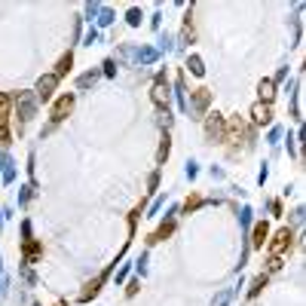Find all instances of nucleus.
Wrapping results in <instances>:
<instances>
[{
	"label": "nucleus",
	"instance_id": "9b49d317",
	"mask_svg": "<svg viewBox=\"0 0 306 306\" xmlns=\"http://www.w3.org/2000/svg\"><path fill=\"white\" fill-rule=\"evenodd\" d=\"M187 64L193 67V74H196V77H202V74H205V67H202V61H199V55H190V58H187Z\"/></svg>",
	"mask_w": 306,
	"mask_h": 306
},
{
	"label": "nucleus",
	"instance_id": "39448f33",
	"mask_svg": "<svg viewBox=\"0 0 306 306\" xmlns=\"http://www.w3.org/2000/svg\"><path fill=\"white\" fill-rule=\"evenodd\" d=\"M70 104H74V95H64L58 104H55V110H52V120L58 123V120H64V113L70 110Z\"/></svg>",
	"mask_w": 306,
	"mask_h": 306
},
{
	"label": "nucleus",
	"instance_id": "9d476101",
	"mask_svg": "<svg viewBox=\"0 0 306 306\" xmlns=\"http://www.w3.org/2000/svg\"><path fill=\"white\" fill-rule=\"evenodd\" d=\"M162 205H166V196H156L153 205L147 208V218H159V208H162Z\"/></svg>",
	"mask_w": 306,
	"mask_h": 306
},
{
	"label": "nucleus",
	"instance_id": "6e6552de",
	"mask_svg": "<svg viewBox=\"0 0 306 306\" xmlns=\"http://www.w3.org/2000/svg\"><path fill=\"white\" fill-rule=\"evenodd\" d=\"M95 80H98V70H89V74H83V77L77 80V89H89Z\"/></svg>",
	"mask_w": 306,
	"mask_h": 306
},
{
	"label": "nucleus",
	"instance_id": "412c9836",
	"mask_svg": "<svg viewBox=\"0 0 306 306\" xmlns=\"http://www.w3.org/2000/svg\"><path fill=\"white\" fill-rule=\"evenodd\" d=\"M98 12H101V3H89V6H86V15H89V18H95Z\"/></svg>",
	"mask_w": 306,
	"mask_h": 306
},
{
	"label": "nucleus",
	"instance_id": "f3484780",
	"mask_svg": "<svg viewBox=\"0 0 306 306\" xmlns=\"http://www.w3.org/2000/svg\"><path fill=\"white\" fill-rule=\"evenodd\" d=\"M126 21H129L132 28H138V25H141V9H129V15H126Z\"/></svg>",
	"mask_w": 306,
	"mask_h": 306
},
{
	"label": "nucleus",
	"instance_id": "7ed1b4c3",
	"mask_svg": "<svg viewBox=\"0 0 306 306\" xmlns=\"http://www.w3.org/2000/svg\"><path fill=\"white\" fill-rule=\"evenodd\" d=\"M156 58H159V52H156V49H150V46L135 49V61H141V64H153Z\"/></svg>",
	"mask_w": 306,
	"mask_h": 306
},
{
	"label": "nucleus",
	"instance_id": "cd10ccee",
	"mask_svg": "<svg viewBox=\"0 0 306 306\" xmlns=\"http://www.w3.org/2000/svg\"><path fill=\"white\" fill-rule=\"evenodd\" d=\"M9 162H12V159H9V156H6V153H3V150H0V169H6V166H9Z\"/></svg>",
	"mask_w": 306,
	"mask_h": 306
},
{
	"label": "nucleus",
	"instance_id": "a211bd4d",
	"mask_svg": "<svg viewBox=\"0 0 306 306\" xmlns=\"http://www.w3.org/2000/svg\"><path fill=\"white\" fill-rule=\"evenodd\" d=\"M261 98H267V101L273 98V83H270V80H264V83H261Z\"/></svg>",
	"mask_w": 306,
	"mask_h": 306
},
{
	"label": "nucleus",
	"instance_id": "20e7f679",
	"mask_svg": "<svg viewBox=\"0 0 306 306\" xmlns=\"http://www.w3.org/2000/svg\"><path fill=\"white\" fill-rule=\"evenodd\" d=\"M153 98H156V104H166L169 107V83L159 77L156 80V89H153Z\"/></svg>",
	"mask_w": 306,
	"mask_h": 306
},
{
	"label": "nucleus",
	"instance_id": "a878e982",
	"mask_svg": "<svg viewBox=\"0 0 306 306\" xmlns=\"http://www.w3.org/2000/svg\"><path fill=\"white\" fill-rule=\"evenodd\" d=\"M267 178H270V169H267V162H264V169H261V175H257V181H261V184H264V181H267Z\"/></svg>",
	"mask_w": 306,
	"mask_h": 306
},
{
	"label": "nucleus",
	"instance_id": "f03ea898",
	"mask_svg": "<svg viewBox=\"0 0 306 306\" xmlns=\"http://www.w3.org/2000/svg\"><path fill=\"white\" fill-rule=\"evenodd\" d=\"M58 86V77L55 74H46L40 83H37V98H43V101H49L52 98V89Z\"/></svg>",
	"mask_w": 306,
	"mask_h": 306
},
{
	"label": "nucleus",
	"instance_id": "f257e3e1",
	"mask_svg": "<svg viewBox=\"0 0 306 306\" xmlns=\"http://www.w3.org/2000/svg\"><path fill=\"white\" fill-rule=\"evenodd\" d=\"M15 104H18V116H21V123H28V120L37 113V95H28V92H21Z\"/></svg>",
	"mask_w": 306,
	"mask_h": 306
},
{
	"label": "nucleus",
	"instance_id": "2eb2a0df",
	"mask_svg": "<svg viewBox=\"0 0 306 306\" xmlns=\"http://www.w3.org/2000/svg\"><path fill=\"white\" fill-rule=\"evenodd\" d=\"M129 273H132V264H123V267H120V273H116V279H113V282H116V285H123V282H126V279H129Z\"/></svg>",
	"mask_w": 306,
	"mask_h": 306
},
{
	"label": "nucleus",
	"instance_id": "5701e85b",
	"mask_svg": "<svg viewBox=\"0 0 306 306\" xmlns=\"http://www.w3.org/2000/svg\"><path fill=\"white\" fill-rule=\"evenodd\" d=\"M279 138H282V126H276V129L270 132V144H279Z\"/></svg>",
	"mask_w": 306,
	"mask_h": 306
},
{
	"label": "nucleus",
	"instance_id": "6ab92c4d",
	"mask_svg": "<svg viewBox=\"0 0 306 306\" xmlns=\"http://www.w3.org/2000/svg\"><path fill=\"white\" fill-rule=\"evenodd\" d=\"M95 40H98V28H89V31H86V37H83V43H86V46H92Z\"/></svg>",
	"mask_w": 306,
	"mask_h": 306
},
{
	"label": "nucleus",
	"instance_id": "1a4fd4ad",
	"mask_svg": "<svg viewBox=\"0 0 306 306\" xmlns=\"http://www.w3.org/2000/svg\"><path fill=\"white\" fill-rule=\"evenodd\" d=\"M254 123H270V107H267V104H264V107L257 104V107H254Z\"/></svg>",
	"mask_w": 306,
	"mask_h": 306
},
{
	"label": "nucleus",
	"instance_id": "4468645a",
	"mask_svg": "<svg viewBox=\"0 0 306 306\" xmlns=\"http://www.w3.org/2000/svg\"><path fill=\"white\" fill-rule=\"evenodd\" d=\"M135 270H138V276H147V251H141V257L135 261Z\"/></svg>",
	"mask_w": 306,
	"mask_h": 306
},
{
	"label": "nucleus",
	"instance_id": "4be33fe9",
	"mask_svg": "<svg viewBox=\"0 0 306 306\" xmlns=\"http://www.w3.org/2000/svg\"><path fill=\"white\" fill-rule=\"evenodd\" d=\"M104 74H107V77H113V74H116V61H113V58H107V61H104Z\"/></svg>",
	"mask_w": 306,
	"mask_h": 306
},
{
	"label": "nucleus",
	"instance_id": "dca6fc26",
	"mask_svg": "<svg viewBox=\"0 0 306 306\" xmlns=\"http://www.w3.org/2000/svg\"><path fill=\"white\" fill-rule=\"evenodd\" d=\"M98 15H101V18H98V25H101V28L113 21V9H104V6H101V12H98Z\"/></svg>",
	"mask_w": 306,
	"mask_h": 306
},
{
	"label": "nucleus",
	"instance_id": "423d86ee",
	"mask_svg": "<svg viewBox=\"0 0 306 306\" xmlns=\"http://www.w3.org/2000/svg\"><path fill=\"white\" fill-rule=\"evenodd\" d=\"M239 224H242V233L248 236V230H251V224H254V211H251L248 205H245V208L239 211Z\"/></svg>",
	"mask_w": 306,
	"mask_h": 306
},
{
	"label": "nucleus",
	"instance_id": "0eeeda50",
	"mask_svg": "<svg viewBox=\"0 0 306 306\" xmlns=\"http://www.w3.org/2000/svg\"><path fill=\"white\" fill-rule=\"evenodd\" d=\"M236 294H239V288H233V291H221V294L211 300V306H227L230 300H233V297H236Z\"/></svg>",
	"mask_w": 306,
	"mask_h": 306
},
{
	"label": "nucleus",
	"instance_id": "393cba45",
	"mask_svg": "<svg viewBox=\"0 0 306 306\" xmlns=\"http://www.w3.org/2000/svg\"><path fill=\"white\" fill-rule=\"evenodd\" d=\"M208 172H211V178H215V181H221V178H224V169H218V166H211Z\"/></svg>",
	"mask_w": 306,
	"mask_h": 306
},
{
	"label": "nucleus",
	"instance_id": "bb28decb",
	"mask_svg": "<svg viewBox=\"0 0 306 306\" xmlns=\"http://www.w3.org/2000/svg\"><path fill=\"white\" fill-rule=\"evenodd\" d=\"M159 49H172V37H162V40H159Z\"/></svg>",
	"mask_w": 306,
	"mask_h": 306
},
{
	"label": "nucleus",
	"instance_id": "f8f14e48",
	"mask_svg": "<svg viewBox=\"0 0 306 306\" xmlns=\"http://www.w3.org/2000/svg\"><path fill=\"white\" fill-rule=\"evenodd\" d=\"M12 181H15V162H9V166H6V169H3V184H6V187H9V184H12Z\"/></svg>",
	"mask_w": 306,
	"mask_h": 306
},
{
	"label": "nucleus",
	"instance_id": "aec40b11",
	"mask_svg": "<svg viewBox=\"0 0 306 306\" xmlns=\"http://www.w3.org/2000/svg\"><path fill=\"white\" fill-rule=\"evenodd\" d=\"M31 190H34V187H21V193H18V205H28V199H31Z\"/></svg>",
	"mask_w": 306,
	"mask_h": 306
},
{
	"label": "nucleus",
	"instance_id": "b1692460",
	"mask_svg": "<svg viewBox=\"0 0 306 306\" xmlns=\"http://www.w3.org/2000/svg\"><path fill=\"white\" fill-rule=\"evenodd\" d=\"M196 175H199V169H196V162H187V178H190V181H193V178H196Z\"/></svg>",
	"mask_w": 306,
	"mask_h": 306
},
{
	"label": "nucleus",
	"instance_id": "ddd939ff",
	"mask_svg": "<svg viewBox=\"0 0 306 306\" xmlns=\"http://www.w3.org/2000/svg\"><path fill=\"white\" fill-rule=\"evenodd\" d=\"M264 242H267V227H257V239H251V245L254 248H264ZM248 245V248H251Z\"/></svg>",
	"mask_w": 306,
	"mask_h": 306
}]
</instances>
